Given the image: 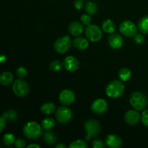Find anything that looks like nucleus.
<instances>
[{
  "label": "nucleus",
  "instance_id": "obj_12",
  "mask_svg": "<svg viewBox=\"0 0 148 148\" xmlns=\"http://www.w3.org/2000/svg\"><path fill=\"white\" fill-rule=\"evenodd\" d=\"M63 66L66 70L69 72H75L79 67V62L76 57L69 56L64 59L63 62Z\"/></svg>",
  "mask_w": 148,
  "mask_h": 148
},
{
  "label": "nucleus",
  "instance_id": "obj_10",
  "mask_svg": "<svg viewBox=\"0 0 148 148\" xmlns=\"http://www.w3.org/2000/svg\"><path fill=\"white\" fill-rule=\"evenodd\" d=\"M108 105L106 100L102 98H98L95 100L91 104V111L95 114L101 115L108 111Z\"/></svg>",
  "mask_w": 148,
  "mask_h": 148
},
{
  "label": "nucleus",
  "instance_id": "obj_5",
  "mask_svg": "<svg viewBox=\"0 0 148 148\" xmlns=\"http://www.w3.org/2000/svg\"><path fill=\"white\" fill-rule=\"evenodd\" d=\"M72 41L69 36L59 38L53 44V49L58 53H64L70 49Z\"/></svg>",
  "mask_w": 148,
  "mask_h": 148
},
{
  "label": "nucleus",
  "instance_id": "obj_7",
  "mask_svg": "<svg viewBox=\"0 0 148 148\" xmlns=\"http://www.w3.org/2000/svg\"><path fill=\"white\" fill-rule=\"evenodd\" d=\"M87 38L92 42H96L101 40L102 37V31L96 25H88L85 30Z\"/></svg>",
  "mask_w": 148,
  "mask_h": 148
},
{
  "label": "nucleus",
  "instance_id": "obj_11",
  "mask_svg": "<svg viewBox=\"0 0 148 148\" xmlns=\"http://www.w3.org/2000/svg\"><path fill=\"white\" fill-rule=\"evenodd\" d=\"M59 99L61 103L64 106H69L75 102V94L71 90H64L59 94Z\"/></svg>",
  "mask_w": 148,
  "mask_h": 148
},
{
  "label": "nucleus",
  "instance_id": "obj_37",
  "mask_svg": "<svg viewBox=\"0 0 148 148\" xmlns=\"http://www.w3.org/2000/svg\"><path fill=\"white\" fill-rule=\"evenodd\" d=\"M6 127V120L2 116H0V133L4 130Z\"/></svg>",
  "mask_w": 148,
  "mask_h": 148
},
{
  "label": "nucleus",
  "instance_id": "obj_32",
  "mask_svg": "<svg viewBox=\"0 0 148 148\" xmlns=\"http://www.w3.org/2000/svg\"><path fill=\"white\" fill-rule=\"evenodd\" d=\"M91 20H92V18L90 17V14H84L80 17L81 22L82 23V24L85 25H88L90 24Z\"/></svg>",
  "mask_w": 148,
  "mask_h": 148
},
{
  "label": "nucleus",
  "instance_id": "obj_41",
  "mask_svg": "<svg viewBox=\"0 0 148 148\" xmlns=\"http://www.w3.org/2000/svg\"><path fill=\"white\" fill-rule=\"evenodd\" d=\"M147 104H148V101H147Z\"/></svg>",
  "mask_w": 148,
  "mask_h": 148
},
{
  "label": "nucleus",
  "instance_id": "obj_29",
  "mask_svg": "<svg viewBox=\"0 0 148 148\" xmlns=\"http://www.w3.org/2000/svg\"><path fill=\"white\" fill-rule=\"evenodd\" d=\"M70 148H87L88 145L83 140H76L73 142L69 145Z\"/></svg>",
  "mask_w": 148,
  "mask_h": 148
},
{
  "label": "nucleus",
  "instance_id": "obj_35",
  "mask_svg": "<svg viewBox=\"0 0 148 148\" xmlns=\"http://www.w3.org/2000/svg\"><path fill=\"white\" fill-rule=\"evenodd\" d=\"M14 145L17 148H23L26 146V143L23 139L19 138L14 142Z\"/></svg>",
  "mask_w": 148,
  "mask_h": 148
},
{
  "label": "nucleus",
  "instance_id": "obj_36",
  "mask_svg": "<svg viewBox=\"0 0 148 148\" xmlns=\"http://www.w3.org/2000/svg\"><path fill=\"white\" fill-rule=\"evenodd\" d=\"M84 2L83 0H75L74 2V7L77 9V10H80L83 7Z\"/></svg>",
  "mask_w": 148,
  "mask_h": 148
},
{
  "label": "nucleus",
  "instance_id": "obj_4",
  "mask_svg": "<svg viewBox=\"0 0 148 148\" xmlns=\"http://www.w3.org/2000/svg\"><path fill=\"white\" fill-rule=\"evenodd\" d=\"M85 130L87 132V135L85 136V140L88 141L91 139V137H95L98 135L101 130V127L100 123L95 119H88L85 123Z\"/></svg>",
  "mask_w": 148,
  "mask_h": 148
},
{
  "label": "nucleus",
  "instance_id": "obj_27",
  "mask_svg": "<svg viewBox=\"0 0 148 148\" xmlns=\"http://www.w3.org/2000/svg\"><path fill=\"white\" fill-rule=\"evenodd\" d=\"M14 142H15V138L12 134L7 133V134H4L3 137V143L5 145L11 146L12 145L14 144Z\"/></svg>",
  "mask_w": 148,
  "mask_h": 148
},
{
  "label": "nucleus",
  "instance_id": "obj_2",
  "mask_svg": "<svg viewBox=\"0 0 148 148\" xmlns=\"http://www.w3.org/2000/svg\"><path fill=\"white\" fill-rule=\"evenodd\" d=\"M23 134L30 140H36L43 134L42 127L35 121L27 122L23 127Z\"/></svg>",
  "mask_w": 148,
  "mask_h": 148
},
{
  "label": "nucleus",
  "instance_id": "obj_16",
  "mask_svg": "<svg viewBox=\"0 0 148 148\" xmlns=\"http://www.w3.org/2000/svg\"><path fill=\"white\" fill-rule=\"evenodd\" d=\"M68 31L72 36H79L83 32V25L79 22L74 21L68 26Z\"/></svg>",
  "mask_w": 148,
  "mask_h": 148
},
{
  "label": "nucleus",
  "instance_id": "obj_25",
  "mask_svg": "<svg viewBox=\"0 0 148 148\" xmlns=\"http://www.w3.org/2000/svg\"><path fill=\"white\" fill-rule=\"evenodd\" d=\"M42 128L45 130L46 131L47 130H51L55 126V121L52 118H46L42 121L41 122Z\"/></svg>",
  "mask_w": 148,
  "mask_h": 148
},
{
  "label": "nucleus",
  "instance_id": "obj_9",
  "mask_svg": "<svg viewBox=\"0 0 148 148\" xmlns=\"http://www.w3.org/2000/svg\"><path fill=\"white\" fill-rule=\"evenodd\" d=\"M119 30L123 36L126 37H132L137 33V27L135 24L130 20H125L120 24Z\"/></svg>",
  "mask_w": 148,
  "mask_h": 148
},
{
  "label": "nucleus",
  "instance_id": "obj_19",
  "mask_svg": "<svg viewBox=\"0 0 148 148\" xmlns=\"http://www.w3.org/2000/svg\"><path fill=\"white\" fill-rule=\"evenodd\" d=\"M102 28L105 33H113L116 29V25L112 20L107 19L103 23Z\"/></svg>",
  "mask_w": 148,
  "mask_h": 148
},
{
  "label": "nucleus",
  "instance_id": "obj_13",
  "mask_svg": "<svg viewBox=\"0 0 148 148\" xmlns=\"http://www.w3.org/2000/svg\"><path fill=\"white\" fill-rule=\"evenodd\" d=\"M140 119V115L137 111L130 110L124 115V121L128 125L134 126L139 122Z\"/></svg>",
  "mask_w": 148,
  "mask_h": 148
},
{
  "label": "nucleus",
  "instance_id": "obj_18",
  "mask_svg": "<svg viewBox=\"0 0 148 148\" xmlns=\"http://www.w3.org/2000/svg\"><path fill=\"white\" fill-rule=\"evenodd\" d=\"M14 80L12 74L10 72H4L0 74V84L4 86L11 85Z\"/></svg>",
  "mask_w": 148,
  "mask_h": 148
},
{
  "label": "nucleus",
  "instance_id": "obj_6",
  "mask_svg": "<svg viewBox=\"0 0 148 148\" xmlns=\"http://www.w3.org/2000/svg\"><path fill=\"white\" fill-rule=\"evenodd\" d=\"M29 90H30V88L27 82L20 78L18 79H16L12 85L13 92L18 97L26 96L28 94Z\"/></svg>",
  "mask_w": 148,
  "mask_h": 148
},
{
  "label": "nucleus",
  "instance_id": "obj_40",
  "mask_svg": "<svg viewBox=\"0 0 148 148\" xmlns=\"http://www.w3.org/2000/svg\"><path fill=\"white\" fill-rule=\"evenodd\" d=\"M56 148H66V145H64V144H57L56 146H55Z\"/></svg>",
  "mask_w": 148,
  "mask_h": 148
},
{
  "label": "nucleus",
  "instance_id": "obj_34",
  "mask_svg": "<svg viewBox=\"0 0 148 148\" xmlns=\"http://www.w3.org/2000/svg\"><path fill=\"white\" fill-rule=\"evenodd\" d=\"M92 147L94 148H103L105 147L103 142L101 139H95L92 142Z\"/></svg>",
  "mask_w": 148,
  "mask_h": 148
},
{
  "label": "nucleus",
  "instance_id": "obj_1",
  "mask_svg": "<svg viewBox=\"0 0 148 148\" xmlns=\"http://www.w3.org/2000/svg\"><path fill=\"white\" fill-rule=\"evenodd\" d=\"M147 101L146 95L141 91H134L130 95V104L137 111H143L145 109L147 105Z\"/></svg>",
  "mask_w": 148,
  "mask_h": 148
},
{
  "label": "nucleus",
  "instance_id": "obj_20",
  "mask_svg": "<svg viewBox=\"0 0 148 148\" xmlns=\"http://www.w3.org/2000/svg\"><path fill=\"white\" fill-rule=\"evenodd\" d=\"M43 139L47 144L53 145L56 143L57 138H56V134L53 132H51L50 130H47L46 132L43 133Z\"/></svg>",
  "mask_w": 148,
  "mask_h": 148
},
{
  "label": "nucleus",
  "instance_id": "obj_31",
  "mask_svg": "<svg viewBox=\"0 0 148 148\" xmlns=\"http://www.w3.org/2000/svg\"><path fill=\"white\" fill-rule=\"evenodd\" d=\"M134 40L137 44L141 45L144 43L145 39L144 36L143 34H141V33H136L134 36Z\"/></svg>",
  "mask_w": 148,
  "mask_h": 148
},
{
  "label": "nucleus",
  "instance_id": "obj_17",
  "mask_svg": "<svg viewBox=\"0 0 148 148\" xmlns=\"http://www.w3.org/2000/svg\"><path fill=\"white\" fill-rule=\"evenodd\" d=\"M72 44L75 46V49L79 51L85 50L89 46L88 40L84 37H80V36H78V37L74 38L73 41H72Z\"/></svg>",
  "mask_w": 148,
  "mask_h": 148
},
{
  "label": "nucleus",
  "instance_id": "obj_3",
  "mask_svg": "<svg viewBox=\"0 0 148 148\" xmlns=\"http://www.w3.org/2000/svg\"><path fill=\"white\" fill-rule=\"evenodd\" d=\"M124 84L121 80H114L109 82L106 88V94L112 98H119L124 92Z\"/></svg>",
  "mask_w": 148,
  "mask_h": 148
},
{
  "label": "nucleus",
  "instance_id": "obj_24",
  "mask_svg": "<svg viewBox=\"0 0 148 148\" xmlns=\"http://www.w3.org/2000/svg\"><path fill=\"white\" fill-rule=\"evenodd\" d=\"M132 77V72L128 68H122L119 71V77L122 82L128 81Z\"/></svg>",
  "mask_w": 148,
  "mask_h": 148
},
{
  "label": "nucleus",
  "instance_id": "obj_28",
  "mask_svg": "<svg viewBox=\"0 0 148 148\" xmlns=\"http://www.w3.org/2000/svg\"><path fill=\"white\" fill-rule=\"evenodd\" d=\"M62 65L63 64L59 60H53L49 64V67L51 70H53V72H57L59 71L62 67Z\"/></svg>",
  "mask_w": 148,
  "mask_h": 148
},
{
  "label": "nucleus",
  "instance_id": "obj_23",
  "mask_svg": "<svg viewBox=\"0 0 148 148\" xmlns=\"http://www.w3.org/2000/svg\"><path fill=\"white\" fill-rule=\"evenodd\" d=\"M98 5L95 1H89L85 4V10L89 14H95L98 12Z\"/></svg>",
  "mask_w": 148,
  "mask_h": 148
},
{
  "label": "nucleus",
  "instance_id": "obj_21",
  "mask_svg": "<svg viewBox=\"0 0 148 148\" xmlns=\"http://www.w3.org/2000/svg\"><path fill=\"white\" fill-rule=\"evenodd\" d=\"M138 28L141 33L148 34V15L142 17L138 23Z\"/></svg>",
  "mask_w": 148,
  "mask_h": 148
},
{
  "label": "nucleus",
  "instance_id": "obj_33",
  "mask_svg": "<svg viewBox=\"0 0 148 148\" xmlns=\"http://www.w3.org/2000/svg\"><path fill=\"white\" fill-rule=\"evenodd\" d=\"M141 121L145 127H148V109L145 110L143 112L141 116Z\"/></svg>",
  "mask_w": 148,
  "mask_h": 148
},
{
  "label": "nucleus",
  "instance_id": "obj_39",
  "mask_svg": "<svg viewBox=\"0 0 148 148\" xmlns=\"http://www.w3.org/2000/svg\"><path fill=\"white\" fill-rule=\"evenodd\" d=\"M6 56L5 55H0V62H4L6 61Z\"/></svg>",
  "mask_w": 148,
  "mask_h": 148
},
{
  "label": "nucleus",
  "instance_id": "obj_15",
  "mask_svg": "<svg viewBox=\"0 0 148 148\" xmlns=\"http://www.w3.org/2000/svg\"><path fill=\"white\" fill-rule=\"evenodd\" d=\"M106 144L111 148H119L122 145V140L116 134H109L106 138Z\"/></svg>",
  "mask_w": 148,
  "mask_h": 148
},
{
  "label": "nucleus",
  "instance_id": "obj_38",
  "mask_svg": "<svg viewBox=\"0 0 148 148\" xmlns=\"http://www.w3.org/2000/svg\"><path fill=\"white\" fill-rule=\"evenodd\" d=\"M32 147L40 148V146L38 145H36V144H31V145H30L27 146V148H32Z\"/></svg>",
  "mask_w": 148,
  "mask_h": 148
},
{
  "label": "nucleus",
  "instance_id": "obj_14",
  "mask_svg": "<svg viewBox=\"0 0 148 148\" xmlns=\"http://www.w3.org/2000/svg\"><path fill=\"white\" fill-rule=\"evenodd\" d=\"M110 46L114 49H119L123 46V38L118 33H111L108 38Z\"/></svg>",
  "mask_w": 148,
  "mask_h": 148
},
{
  "label": "nucleus",
  "instance_id": "obj_22",
  "mask_svg": "<svg viewBox=\"0 0 148 148\" xmlns=\"http://www.w3.org/2000/svg\"><path fill=\"white\" fill-rule=\"evenodd\" d=\"M56 109V106L53 103L48 102L45 103L40 107V111L43 114H46V115H49L51 113H53V111Z\"/></svg>",
  "mask_w": 148,
  "mask_h": 148
},
{
  "label": "nucleus",
  "instance_id": "obj_30",
  "mask_svg": "<svg viewBox=\"0 0 148 148\" xmlns=\"http://www.w3.org/2000/svg\"><path fill=\"white\" fill-rule=\"evenodd\" d=\"M16 75L20 79H23L27 75V71L24 66H19L16 71Z\"/></svg>",
  "mask_w": 148,
  "mask_h": 148
},
{
  "label": "nucleus",
  "instance_id": "obj_26",
  "mask_svg": "<svg viewBox=\"0 0 148 148\" xmlns=\"http://www.w3.org/2000/svg\"><path fill=\"white\" fill-rule=\"evenodd\" d=\"M2 117L5 120H8V121H14L17 119V114L15 111L14 110H8V111H5L3 114Z\"/></svg>",
  "mask_w": 148,
  "mask_h": 148
},
{
  "label": "nucleus",
  "instance_id": "obj_8",
  "mask_svg": "<svg viewBox=\"0 0 148 148\" xmlns=\"http://www.w3.org/2000/svg\"><path fill=\"white\" fill-rule=\"evenodd\" d=\"M56 120L61 124H66L72 119V112L69 108L61 106L57 108L55 114Z\"/></svg>",
  "mask_w": 148,
  "mask_h": 148
}]
</instances>
